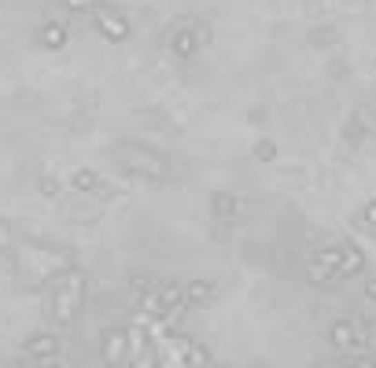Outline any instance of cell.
<instances>
[{
    "mask_svg": "<svg viewBox=\"0 0 376 368\" xmlns=\"http://www.w3.org/2000/svg\"><path fill=\"white\" fill-rule=\"evenodd\" d=\"M332 343H336L339 350H354V346L365 343V331H354L350 320H339L336 328H332Z\"/></svg>",
    "mask_w": 376,
    "mask_h": 368,
    "instance_id": "obj_1",
    "label": "cell"
},
{
    "mask_svg": "<svg viewBox=\"0 0 376 368\" xmlns=\"http://www.w3.org/2000/svg\"><path fill=\"white\" fill-rule=\"evenodd\" d=\"M214 210H221V218H236L240 203H232L229 196H214Z\"/></svg>",
    "mask_w": 376,
    "mask_h": 368,
    "instance_id": "obj_2",
    "label": "cell"
},
{
    "mask_svg": "<svg viewBox=\"0 0 376 368\" xmlns=\"http://www.w3.org/2000/svg\"><path fill=\"white\" fill-rule=\"evenodd\" d=\"M365 229H373V232H376V199H373V203H365Z\"/></svg>",
    "mask_w": 376,
    "mask_h": 368,
    "instance_id": "obj_3",
    "label": "cell"
},
{
    "mask_svg": "<svg viewBox=\"0 0 376 368\" xmlns=\"http://www.w3.org/2000/svg\"><path fill=\"white\" fill-rule=\"evenodd\" d=\"M192 48H196V41H192V34H181V41H177V52H181V56H188Z\"/></svg>",
    "mask_w": 376,
    "mask_h": 368,
    "instance_id": "obj_4",
    "label": "cell"
},
{
    "mask_svg": "<svg viewBox=\"0 0 376 368\" xmlns=\"http://www.w3.org/2000/svg\"><path fill=\"white\" fill-rule=\"evenodd\" d=\"M365 298L376 302V280H369V284H365Z\"/></svg>",
    "mask_w": 376,
    "mask_h": 368,
    "instance_id": "obj_5",
    "label": "cell"
},
{
    "mask_svg": "<svg viewBox=\"0 0 376 368\" xmlns=\"http://www.w3.org/2000/svg\"><path fill=\"white\" fill-rule=\"evenodd\" d=\"M362 368H376V365H365V361H362Z\"/></svg>",
    "mask_w": 376,
    "mask_h": 368,
    "instance_id": "obj_6",
    "label": "cell"
}]
</instances>
